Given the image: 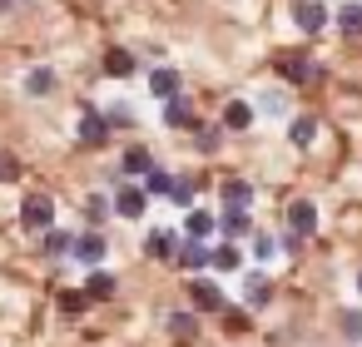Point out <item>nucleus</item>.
Returning <instances> with one entry per match:
<instances>
[{
  "label": "nucleus",
  "instance_id": "412c9836",
  "mask_svg": "<svg viewBox=\"0 0 362 347\" xmlns=\"http://www.w3.org/2000/svg\"><path fill=\"white\" fill-rule=\"evenodd\" d=\"M337 30L357 40V35H362V6H342V11H337Z\"/></svg>",
  "mask_w": 362,
  "mask_h": 347
},
{
  "label": "nucleus",
  "instance_id": "7ed1b4c3",
  "mask_svg": "<svg viewBox=\"0 0 362 347\" xmlns=\"http://www.w3.org/2000/svg\"><path fill=\"white\" fill-rule=\"evenodd\" d=\"M288 228H293L298 238H308V233L317 228V208H313V199H293V204H288Z\"/></svg>",
  "mask_w": 362,
  "mask_h": 347
},
{
  "label": "nucleus",
  "instance_id": "9b49d317",
  "mask_svg": "<svg viewBox=\"0 0 362 347\" xmlns=\"http://www.w3.org/2000/svg\"><path fill=\"white\" fill-rule=\"evenodd\" d=\"M248 204H253V184L223 179V208H248Z\"/></svg>",
  "mask_w": 362,
  "mask_h": 347
},
{
  "label": "nucleus",
  "instance_id": "6e6552de",
  "mask_svg": "<svg viewBox=\"0 0 362 347\" xmlns=\"http://www.w3.org/2000/svg\"><path fill=\"white\" fill-rule=\"evenodd\" d=\"M164 124H169V129H194V105H189L184 95L169 100V105H164Z\"/></svg>",
  "mask_w": 362,
  "mask_h": 347
},
{
  "label": "nucleus",
  "instance_id": "20e7f679",
  "mask_svg": "<svg viewBox=\"0 0 362 347\" xmlns=\"http://www.w3.org/2000/svg\"><path fill=\"white\" fill-rule=\"evenodd\" d=\"M189 298H194L199 312H218V307H223V293H218V283H209V278H189Z\"/></svg>",
  "mask_w": 362,
  "mask_h": 347
},
{
  "label": "nucleus",
  "instance_id": "b1692460",
  "mask_svg": "<svg viewBox=\"0 0 362 347\" xmlns=\"http://www.w3.org/2000/svg\"><path fill=\"white\" fill-rule=\"evenodd\" d=\"M25 90H30V95H50V90H55V75H50V70H30V75H25Z\"/></svg>",
  "mask_w": 362,
  "mask_h": 347
},
{
  "label": "nucleus",
  "instance_id": "cd10ccee",
  "mask_svg": "<svg viewBox=\"0 0 362 347\" xmlns=\"http://www.w3.org/2000/svg\"><path fill=\"white\" fill-rule=\"evenodd\" d=\"M169 199H174L179 208H189V204H194V179H174V194H169Z\"/></svg>",
  "mask_w": 362,
  "mask_h": 347
},
{
  "label": "nucleus",
  "instance_id": "bb28decb",
  "mask_svg": "<svg viewBox=\"0 0 362 347\" xmlns=\"http://www.w3.org/2000/svg\"><path fill=\"white\" fill-rule=\"evenodd\" d=\"M45 248H50V253H75V238L60 233V228H50V233H45Z\"/></svg>",
  "mask_w": 362,
  "mask_h": 347
},
{
  "label": "nucleus",
  "instance_id": "473e14b6",
  "mask_svg": "<svg viewBox=\"0 0 362 347\" xmlns=\"http://www.w3.org/2000/svg\"><path fill=\"white\" fill-rule=\"evenodd\" d=\"M357 293H362V273H357Z\"/></svg>",
  "mask_w": 362,
  "mask_h": 347
},
{
  "label": "nucleus",
  "instance_id": "7c9ffc66",
  "mask_svg": "<svg viewBox=\"0 0 362 347\" xmlns=\"http://www.w3.org/2000/svg\"><path fill=\"white\" fill-rule=\"evenodd\" d=\"M342 327H347V337H362V312H347Z\"/></svg>",
  "mask_w": 362,
  "mask_h": 347
},
{
  "label": "nucleus",
  "instance_id": "dca6fc26",
  "mask_svg": "<svg viewBox=\"0 0 362 347\" xmlns=\"http://www.w3.org/2000/svg\"><path fill=\"white\" fill-rule=\"evenodd\" d=\"M144 253H149V258H174V253H179V248H174V233L154 228V233L144 238Z\"/></svg>",
  "mask_w": 362,
  "mask_h": 347
},
{
  "label": "nucleus",
  "instance_id": "4be33fe9",
  "mask_svg": "<svg viewBox=\"0 0 362 347\" xmlns=\"http://www.w3.org/2000/svg\"><path fill=\"white\" fill-rule=\"evenodd\" d=\"M105 70L124 80V75H134V55H129V50H110V55H105Z\"/></svg>",
  "mask_w": 362,
  "mask_h": 347
},
{
  "label": "nucleus",
  "instance_id": "c85d7f7f",
  "mask_svg": "<svg viewBox=\"0 0 362 347\" xmlns=\"http://www.w3.org/2000/svg\"><path fill=\"white\" fill-rule=\"evenodd\" d=\"M253 253H258V258H273V253H278V243H273L268 233H258V238H253Z\"/></svg>",
  "mask_w": 362,
  "mask_h": 347
},
{
  "label": "nucleus",
  "instance_id": "a878e982",
  "mask_svg": "<svg viewBox=\"0 0 362 347\" xmlns=\"http://www.w3.org/2000/svg\"><path fill=\"white\" fill-rule=\"evenodd\" d=\"M90 307V293H60V312L65 317H75V312H85Z\"/></svg>",
  "mask_w": 362,
  "mask_h": 347
},
{
  "label": "nucleus",
  "instance_id": "f8f14e48",
  "mask_svg": "<svg viewBox=\"0 0 362 347\" xmlns=\"http://www.w3.org/2000/svg\"><path fill=\"white\" fill-rule=\"evenodd\" d=\"M288 139H293L298 149H308V144L317 139V119H313V114H298V119L288 124Z\"/></svg>",
  "mask_w": 362,
  "mask_h": 347
},
{
  "label": "nucleus",
  "instance_id": "f257e3e1",
  "mask_svg": "<svg viewBox=\"0 0 362 347\" xmlns=\"http://www.w3.org/2000/svg\"><path fill=\"white\" fill-rule=\"evenodd\" d=\"M21 223H25L30 233H50V223H55V204H50L45 194H30V199L21 204Z\"/></svg>",
  "mask_w": 362,
  "mask_h": 347
},
{
  "label": "nucleus",
  "instance_id": "9d476101",
  "mask_svg": "<svg viewBox=\"0 0 362 347\" xmlns=\"http://www.w3.org/2000/svg\"><path fill=\"white\" fill-rule=\"evenodd\" d=\"M80 139L85 144H105L110 139V114H85L80 119Z\"/></svg>",
  "mask_w": 362,
  "mask_h": 347
},
{
  "label": "nucleus",
  "instance_id": "4468645a",
  "mask_svg": "<svg viewBox=\"0 0 362 347\" xmlns=\"http://www.w3.org/2000/svg\"><path fill=\"white\" fill-rule=\"evenodd\" d=\"M248 124H253V105L233 100V105L223 110V129H233V134H238V129H248Z\"/></svg>",
  "mask_w": 362,
  "mask_h": 347
},
{
  "label": "nucleus",
  "instance_id": "f3484780",
  "mask_svg": "<svg viewBox=\"0 0 362 347\" xmlns=\"http://www.w3.org/2000/svg\"><path fill=\"white\" fill-rule=\"evenodd\" d=\"M184 233L204 243V238L214 233V213H204V208H194V213H189V223H184Z\"/></svg>",
  "mask_w": 362,
  "mask_h": 347
},
{
  "label": "nucleus",
  "instance_id": "aec40b11",
  "mask_svg": "<svg viewBox=\"0 0 362 347\" xmlns=\"http://www.w3.org/2000/svg\"><path fill=\"white\" fill-rule=\"evenodd\" d=\"M268 293H273V288H268V278H263V273H253V278L243 283V298H248V307H263V302H268Z\"/></svg>",
  "mask_w": 362,
  "mask_h": 347
},
{
  "label": "nucleus",
  "instance_id": "5701e85b",
  "mask_svg": "<svg viewBox=\"0 0 362 347\" xmlns=\"http://www.w3.org/2000/svg\"><path fill=\"white\" fill-rule=\"evenodd\" d=\"M144 194H164V199H169V194H174V179H169L164 169H149V174H144Z\"/></svg>",
  "mask_w": 362,
  "mask_h": 347
},
{
  "label": "nucleus",
  "instance_id": "a211bd4d",
  "mask_svg": "<svg viewBox=\"0 0 362 347\" xmlns=\"http://www.w3.org/2000/svg\"><path fill=\"white\" fill-rule=\"evenodd\" d=\"M214 268H218V273H238V268H243V253H238L233 243H223V248H214Z\"/></svg>",
  "mask_w": 362,
  "mask_h": 347
},
{
  "label": "nucleus",
  "instance_id": "6ab92c4d",
  "mask_svg": "<svg viewBox=\"0 0 362 347\" xmlns=\"http://www.w3.org/2000/svg\"><path fill=\"white\" fill-rule=\"evenodd\" d=\"M85 293H90V302H95V298H115V278H110L105 268H95L90 283H85Z\"/></svg>",
  "mask_w": 362,
  "mask_h": 347
},
{
  "label": "nucleus",
  "instance_id": "ddd939ff",
  "mask_svg": "<svg viewBox=\"0 0 362 347\" xmlns=\"http://www.w3.org/2000/svg\"><path fill=\"white\" fill-rule=\"evenodd\" d=\"M283 75H288L293 85H303V80H317V65L303 60V55H288V60H283Z\"/></svg>",
  "mask_w": 362,
  "mask_h": 347
},
{
  "label": "nucleus",
  "instance_id": "f03ea898",
  "mask_svg": "<svg viewBox=\"0 0 362 347\" xmlns=\"http://www.w3.org/2000/svg\"><path fill=\"white\" fill-rule=\"evenodd\" d=\"M144 204H149L144 184H119V194H115V213L119 218H144Z\"/></svg>",
  "mask_w": 362,
  "mask_h": 347
},
{
  "label": "nucleus",
  "instance_id": "39448f33",
  "mask_svg": "<svg viewBox=\"0 0 362 347\" xmlns=\"http://www.w3.org/2000/svg\"><path fill=\"white\" fill-rule=\"evenodd\" d=\"M293 20H298V30L317 35V30L327 25V11H322V0H298V11H293Z\"/></svg>",
  "mask_w": 362,
  "mask_h": 347
},
{
  "label": "nucleus",
  "instance_id": "72a5a7b5",
  "mask_svg": "<svg viewBox=\"0 0 362 347\" xmlns=\"http://www.w3.org/2000/svg\"><path fill=\"white\" fill-rule=\"evenodd\" d=\"M6 6H11V0H0V11H6Z\"/></svg>",
  "mask_w": 362,
  "mask_h": 347
},
{
  "label": "nucleus",
  "instance_id": "423d86ee",
  "mask_svg": "<svg viewBox=\"0 0 362 347\" xmlns=\"http://www.w3.org/2000/svg\"><path fill=\"white\" fill-rule=\"evenodd\" d=\"M209 263H214V253H209L199 238H184V243H179V268L199 273V268H209Z\"/></svg>",
  "mask_w": 362,
  "mask_h": 347
},
{
  "label": "nucleus",
  "instance_id": "0eeeda50",
  "mask_svg": "<svg viewBox=\"0 0 362 347\" xmlns=\"http://www.w3.org/2000/svg\"><path fill=\"white\" fill-rule=\"evenodd\" d=\"M149 90H154L164 105H169V100H179V70H169V65H164V70H154V75H149Z\"/></svg>",
  "mask_w": 362,
  "mask_h": 347
},
{
  "label": "nucleus",
  "instance_id": "1a4fd4ad",
  "mask_svg": "<svg viewBox=\"0 0 362 347\" xmlns=\"http://www.w3.org/2000/svg\"><path fill=\"white\" fill-rule=\"evenodd\" d=\"M100 258H105V238H100V233H85V238H75V263L95 268Z\"/></svg>",
  "mask_w": 362,
  "mask_h": 347
},
{
  "label": "nucleus",
  "instance_id": "2eb2a0df",
  "mask_svg": "<svg viewBox=\"0 0 362 347\" xmlns=\"http://www.w3.org/2000/svg\"><path fill=\"white\" fill-rule=\"evenodd\" d=\"M218 228L228 233V238H243L253 223H248V208H223V218H218Z\"/></svg>",
  "mask_w": 362,
  "mask_h": 347
},
{
  "label": "nucleus",
  "instance_id": "393cba45",
  "mask_svg": "<svg viewBox=\"0 0 362 347\" xmlns=\"http://www.w3.org/2000/svg\"><path fill=\"white\" fill-rule=\"evenodd\" d=\"M149 169H154L149 149H129V154H124V174H149Z\"/></svg>",
  "mask_w": 362,
  "mask_h": 347
},
{
  "label": "nucleus",
  "instance_id": "2f4dec72",
  "mask_svg": "<svg viewBox=\"0 0 362 347\" xmlns=\"http://www.w3.org/2000/svg\"><path fill=\"white\" fill-rule=\"evenodd\" d=\"M199 149H218V129H204L199 134Z\"/></svg>",
  "mask_w": 362,
  "mask_h": 347
},
{
  "label": "nucleus",
  "instance_id": "c756f323",
  "mask_svg": "<svg viewBox=\"0 0 362 347\" xmlns=\"http://www.w3.org/2000/svg\"><path fill=\"white\" fill-rule=\"evenodd\" d=\"M169 327H174V332H179V337H184V332H189V337H194V317H189V312H174V317H169Z\"/></svg>",
  "mask_w": 362,
  "mask_h": 347
}]
</instances>
